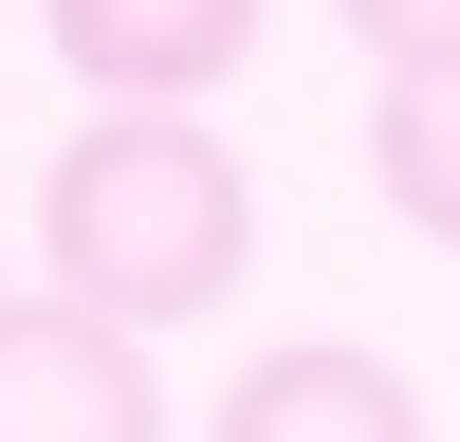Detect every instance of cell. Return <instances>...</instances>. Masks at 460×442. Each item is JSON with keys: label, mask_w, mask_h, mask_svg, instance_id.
Returning a JSON list of instances; mask_svg holds the SVG:
<instances>
[{"label": "cell", "mask_w": 460, "mask_h": 442, "mask_svg": "<svg viewBox=\"0 0 460 442\" xmlns=\"http://www.w3.org/2000/svg\"><path fill=\"white\" fill-rule=\"evenodd\" d=\"M368 37V74H460V0H332Z\"/></svg>", "instance_id": "cell-6"}, {"label": "cell", "mask_w": 460, "mask_h": 442, "mask_svg": "<svg viewBox=\"0 0 460 442\" xmlns=\"http://www.w3.org/2000/svg\"><path fill=\"white\" fill-rule=\"evenodd\" d=\"M37 258H56V295H93V314L184 332V314L240 295L258 184H240V147H221L203 110H93V129L37 166Z\"/></svg>", "instance_id": "cell-1"}, {"label": "cell", "mask_w": 460, "mask_h": 442, "mask_svg": "<svg viewBox=\"0 0 460 442\" xmlns=\"http://www.w3.org/2000/svg\"><path fill=\"white\" fill-rule=\"evenodd\" d=\"M203 442H424V387H405L387 350H350V332H277V350L221 387Z\"/></svg>", "instance_id": "cell-4"}, {"label": "cell", "mask_w": 460, "mask_h": 442, "mask_svg": "<svg viewBox=\"0 0 460 442\" xmlns=\"http://www.w3.org/2000/svg\"><path fill=\"white\" fill-rule=\"evenodd\" d=\"M37 19H56L74 93H111V110H203L221 74L258 56L277 0H37Z\"/></svg>", "instance_id": "cell-3"}, {"label": "cell", "mask_w": 460, "mask_h": 442, "mask_svg": "<svg viewBox=\"0 0 460 442\" xmlns=\"http://www.w3.org/2000/svg\"><path fill=\"white\" fill-rule=\"evenodd\" d=\"M368 184H387L405 240L460 258V74H387V93H368Z\"/></svg>", "instance_id": "cell-5"}, {"label": "cell", "mask_w": 460, "mask_h": 442, "mask_svg": "<svg viewBox=\"0 0 460 442\" xmlns=\"http://www.w3.org/2000/svg\"><path fill=\"white\" fill-rule=\"evenodd\" d=\"M0 442H166V368L93 295H0Z\"/></svg>", "instance_id": "cell-2"}]
</instances>
